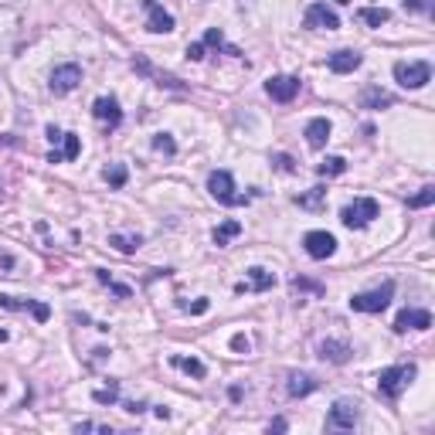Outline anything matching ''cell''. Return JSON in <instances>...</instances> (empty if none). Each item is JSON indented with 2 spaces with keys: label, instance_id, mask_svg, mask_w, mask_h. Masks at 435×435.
Instances as JSON below:
<instances>
[{
  "label": "cell",
  "instance_id": "obj_22",
  "mask_svg": "<svg viewBox=\"0 0 435 435\" xmlns=\"http://www.w3.org/2000/svg\"><path fill=\"white\" fill-rule=\"evenodd\" d=\"M275 286V275L269 272V269H262V265H252L249 269V286L245 289H256V293H269Z\"/></svg>",
  "mask_w": 435,
  "mask_h": 435
},
{
  "label": "cell",
  "instance_id": "obj_41",
  "mask_svg": "<svg viewBox=\"0 0 435 435\" xmlns=\"http://www.w3.org/2000/svg\"><path fill=\"white\" fill-rule=\"evenodd\" d=\"M45 133H48V140H51V143H62V136H65V133H62L58 126H48Z\"/></svg>",
  "mask_w": 435,
  "mask_h": 435
},
{
  "label": "cell",
  "instance_id": "obj_19",
  "mask_svg": "<svg viewBox=\"0 0 435 435\" xmlns=\"http://www.w3.org/2000/svg\"><path fill=\"white\" fill-rule=\"evenodd\" d=\"M357 102H360V109H381V105H395V95L384 92L381 86H367L357 95Z\"/></svg>",
  "mask_w": 435,
  "mask_h": 435
},
{
  "label": "cell",
  "instance_id": "obj_23",
  "mask_svg": "<svg viewBox=\"0 0 435 435\" xmlns=\"http://www.w3.org/2000/svg\"><path fill=\"white\" fill-rule=\"evenodd\" d=\"M204 48H218V51H225V55H232V58H242V51H238L235 45H225L221 27H208V31H204Z\"/></svg>",
  "mask_w": 435,
  "mask_h": 435
},
{
  "label": "cell",
  "instance_id": "obj_33",
  "mask_svg": "<svg viewBox=\"0 0 435 435\" xmlns=\"http://www.w3.org/2000/svg\"><path fill=\"white\" fill-rule=\"evenodd\" d=\"M432 201H435V187H432V184H425L415 197H408V208H429Z\"/></svg>",
  "mask_w": 435,
  "mask_h": 435
},
{
  "label": "cell",
  "instance_id": "obj_49",
  "mask_svg": "<svg viewBox=\"0 0 435 435\" xmlns=\"http://www.w3.org/2000/svg\"><path fill=\"white\" fill-rule=\"evenodd\" d=\"M337 3H350V0H337Z\"/></svg>",
  "mask_w": 435,
  "mask_h": 435
},
{
  "label": "cell",
  "instance_id": "obj_39",
  "mask_svg": "<svg viewBox=\"0 0 435 435\" xmlns=\"http://www.w3.org/2000/svg\"><path fill=\"white\" fill-rule=\"evenodd\" d=\"M232 350H238V353H249V337H245V334H235V337H232Z\"/></svg>",
  "mask_w": 435,
  "mask_h": 435
},
{
  "label": "cell",
  "instance_id": "obj_5",
  "mask_svg": "<svg viewBox=\"0 0 435 435\" xmlns=\"http://www.w3.org/2000/svg\"><path fill=\"white\" fill-rule=\"evenodd\" d=\"M395 79H398L401 88H422L432 82V65L429 62H398Z\"/></svg>",
  "mask_w": 435,
  "mask_h": 435
},
{
  "label": "cell",
  "instance_id": "obj_26",
  "mask_svg": "<svg viewBox=\"0 0 435 435\" xmlns=\"http://www.w3.org/2000/svg\"><path fill=\"white\" fill-rule=\"evenodd\" d=\"M357 17H360L367 27H381V24H388V21H391V14H388L384 7H360V10H357Z\"/></svg>",
  "mask_w": 435,
  "mask_h": 435
},
{
  "label": "cell",
  "instance_id": "obj_44",
  "mask_svg": "<svg viewBox=\"0 0 435 435\" xmlns=\"http://www.w3.org/2000/svg\"><path fill=\"white\" fill-rule=\"evenodd\" d=\"M62 160H65V157H62L58 150H51V153H48V164H62Z\"/></svg>",
  "mask_w": 435,
  "mask_h": 435
},
{
  "label": "cell",
  "instance_id": "obj_43",
  "mask_svg": "<svg viewBox=\"0 0 435 435\" xmlns=\"http://www.w3.org/2000/svg\"><path fill=\"white\" fill-rule=\"evenodd\" d=\"M289 425H286V419H275V422H269V432H286Z\"/></svg>",
  "mask_w": 435,
  "mask_h": 435
},
{
  "label": "cell",
  "instance_id": "obj_38",
  "mask_svg": "<svg viewBox=\"0 0 435 435\" xmlns=\"http://www.w3.org/2000/svg\"><path fill=\"white\" fill-rule=\"evenodd\" d=\"M204 51H208V48H204V41L187 45V58H190V62H201V58H204Z\"/></svg>",
  "mask_w": 435,
  "mask_h": 435
},
{
  "label": "cell",
  "instance_id": "obj_46",
  "mask_svg": "<svg viewBox=\"0 0 435 435\" xmlns=\"http://www.w3.org/2000/svg\"><path fill=\"white\" fill-rule=\"evenodd\" d=\"M92 429H95L92 422H79V425H75V432H92Z\"/></svg>",
  "mask_w": 435,
  "mask_h": 435
},
{
  "label": "cell",
  "instance_id": "obj_8",
  "mask_svg": "<svg viewBox=\"0 0 435 435\" xmlns=\"http://www.w3.org/2000/svg\"><path fill=\"white\" fill-rule=\"evenodd\" d=\"M303 249L310 259H330L337 252V238L330 232H306L303 235Z\"/></svg>",
  "mask_w": 435,
  "mask_h": 435
},
{
  "label": "cell",
  "instance_id": "obj_12",
  "mask_svg": "<svg viewBox=\"0 0 435 435\" xmlns=\"http://www.w3.org/2000/svg\"><path fill=\"white\" fill-rule=\"evenodd\" d=\"M143 7H147V31L150 34H171L174 31V17L160 7V0H143Z\"/></svg>",
  "mask_w": 435,
  "mask_h": 435
},
{
  "label": "cell",
  "instance_id": "obj_2",
  "mask_svg": "<svg viewBox=\"0 0 435 435\" xmlns=\"http://www.w3.org/2000/svg\"><path fill=\"white\" fill-rule=\"evenodd\" d=\"M208 194L218 201V204H225V208H242V204H249V194H235V180L228 171H211L208 174Z\"/></svg>",
  "mask_w": 435,
  "mask_h": 435
},
{
  "label": "cell",
  "instance_id": "obj_6",
  "mask_svg": "<svg viewBox=\"0 0 435 435\" xmlns=\"http://www.w3.org/2000/svg\"><path fill=\"white\" fill-rule=\"evenodd\" d=\"M353 425H357V405L347 401V398L334 401V408H330V415H327V429H330V432H350Z\"/></svg>",
  "mask_w": 435,
  "mask_h": 435
},
{
  "label": "cell",
  "instance_id": "obj_15",
  "mask_svg": "<svg viewBox=\"0 0 435 435\" xmlns=\"http://www.w3.org/2000/svg\"><path fill=\"white\" fill-rule=\"evenodd\" d=\"M360 62H364V55H360V51H353V48H340V51H334V55L327 58V69H330V72H337V75H350V72H357V69H360Z\"/></svg>",
  "mask_w": 435,
  "mask_h": 435
},
{
  "label": "cell",
  "instance_id": "obj_3",
  "mask_svg": "<svg viewBox=\"0 0 435 435\" xmlns=\"http://www.w3.org/2000/svg\"><path fill=\"white\" fill-rule=\"evenodd\" d=\"M391 296H395V282L388 279L384 286H377V289H371V293L350 296V310H353V313H384L388 303H391Z\"/></svg>",
  "mask_w": 435,
  "mask_h": 435
},
{
  "label": "cell",
  "instance_id": "obj_45",
  "mask_svg": "<svg viewBox=\"0 0 435 435\" xmlns=\"http://www.w3.org/2000/svg\"><path fill=\"white\" fill-rule=\"evenodd\" d=\"M153 412H157V419H171V408H164V405H157Z\"/></svg>",
  "mask_w": 435,
  "mask_h": 435
},
{
  "label": "cell",
  "instance_id": "obj_9",
  "mask_svg": "<svg viewBox=\"0 0 435 435\" xmlns=\"http://www.w3.org/2000/svg\"><path fill=\"white\" fill-rule=\"evenodd\" d=\"M79 82H82V69H79L75 62H69V65H58V69L51 72V82H48V86H51L55 95H69Z\"/></svg>",
  "mask_w": 435,
  "mask_h": 435
},
{
  "label": "cell",
  "instance_id": "obj_29",
  "mask_svg": "<svg viewBox=\"0 0 435 435\" xmlns=\"http://www.w3.org/2000/svg\"><path fill=\"white\" fill-rule=\"evenodd\" d=\"M293 293H299V296H303V293H313V296H323V293H327V286H323V282H316V279H306V275H296V279H293Z\"/></svg>",
  "mask_w": 435,
  "mask_h": 435
},
{
  "label": "cell",
  "instance_id": "obj_4",
  "mask_svg": "<svg viewBox=\"0 0 435 435\" xmlns=\"http://www.w3.org/2000/svg\"><path fill=\"white\" fill-rule=\"evenodd\" d=\"M374 218H377V201H374V197H357L353 204H347V208L340 211V221H344L347 228H353V232L367 228Z\"/></svg>",
  "mask_w": 435,
  "mask_h": 435
},
{
  "label": "cell",
  "instance_id": "obj_48",
  "mask_svg": "<svg viewBox=\"0 0 435 435\" xmlns=\"http://www.w3.org/2000/svg\"><path fill=\"white\" fill-rule=\"evenodd\" d=\"M0 197H3V184H0Z\"/></svg>",
  "mask_w": 435,
  "mask_h": 435
},
{
  "label": "cell",
  "instance_id": "obj_20",
  "mask_svg": "<svg viewBox=\"0 0 435 435\" xmlns=\"http://www.w3.org/2000/svg\"><path fill=\"white\" fill-rule=\"evenodd\" d=\"M133 69H136L140 75H150V79H157V86H167V88H184V86H180V82H177V79H174V75H164V72H157V69H153V65H150V62H147L143 55H136V58H133Z\"/></svg>",
  "mask_w": 435,
  "mask_h": 435
},
{
  "label": "cell",
  "instance_id": "obj_35",
  "mask_svg": "<svg viewBox=\"0 0 435 435\" xmlns=\"http://www.w3.org/2000/svg\"><path fill=\"white\" fill-rule=\"evenodd\" d=\"M153 150H160V153H167V157H174V153H177V143H174V136H171V133H157V136H153Z\"/></svg>",
  "mask_w": 435,
  "mask_h": 435
},
{
  "label": "cell",
  "instance_id": "obj_21",
  "mask_svg": "<svg viewBox=\"0 0 435 435\" xmlns=\"http://www.w3.org/2000/svg\"><path fill=\"white\" fill-rule=\"evenodd\" d=\"M242 235V221H235V218H228V221H221L214 232H211V238H214V245L218 249H225L232 238H238Z\"/></svg>",
  "mask_w": 435,
  "mask_h": 435
},
{
  "label": "cell",
  "instance_id": "obj_11",
  "mask_svg": "<svg viewBox=\"0 0 435 435\" xmlns=\"http://www.w3.org/2000/svg\"><path fill=\"white\" fill-rule=\"evenodd\" d=\"M92 116H95L99 123H105L109 129H116V126L123 123V109H119V102H116L112 95H99V99L92 102Z\"/></svg>",
  "mask_w": 435,
  "mask_h": 435
},
{
  "label": "cell",
  "instance_id": "obj_14",
  "mask_svg": "<svg viewBox=\"0 0 435 435\" xmlns=\"http://www.w3.org/2000/svg\"><path fill=\"white\" fill-rule=\"evenodd\" d=\"M0 306H3V310H27V313H34L38 323H48V316H51L48 303H38V299H17V296H7V293H0Z\"/></svg>",
  "mask_w": 435,
  "mask_h": 435
},
{
  "label": "cell",
  "instance_id": "obj_25",
  "mask_svg": "<svg viewBox=\"0 0 435 435\" xmlns=\"http://www.w3.org/2000/svg\"><path fill=\"white\" fill-rule=\"evenodd\" d=\"M109 245L123 256H133L140 245H143V235H109Z\"/></svg>",
  "mask_w": 435,
  "mask_h": 435
},
{
  "label": "cell",
  "instance_id": "obj_18",
  "mask_svg": "<svg viewBox=\"0 0 435 435\" xmlns=\"http://www.w3.org/2000/svg\"><path fill=\"white\" fill-rule=\"evenodd\" d=\"M316 353H320L323 360H330V364H347L350 357H353L350 344H344V340H320Z\"/></svg>",
  "mask_w": 435,
  "mask_h": 435
},
{
  "label": "cell",
  "instance_id": "obj_42",
  "mask_svg": "<svg viewBox=\"0 0 435 435\" xmlns=\"http://www.w3.org/2000/svg\"><path fill=\"white\" fill-rule=\"evenodd\" d=\"M126 412L129 415H140V412H147V405L143 401H126Z\"/></svg>",
  "mask_w": 435,
  "mask_h": 435
},
{
  "label": "cell",
  "instance_id": "obj_7",
  "mask_svg": "<svg viewBox=\"0 0 435 435\" xmlns=\"http://www.w3.org/2000/svg\"><path fill=\"white\" fill-rule=\"evenodd\" d=\"M303 27H327V31H337L340 27V17H337V10H330L323 0H316V3H310L306 7V14H303Z\"/></svg>",
  "mask_w": 435,
  "mask_h": 435
},
{
  "label": "cell",
  "instance_id": "obj_32",
  "mask_svg": "<svg viewBox=\"0 0 435 435\" xmlns=\"http://www.w3.org/2000/svg\"><path fill=\"white\" fill-rule=\"evenodd\" d=\"M92 401H95V405H116V401H119V384L112 381L109 388H99V391H92Z\"/></svg>",
  "mask_w": 435,
  "mask_h": 435
},
{
  "label": "cell",
  "instance_id": "obj_40",
  "mask_svg": "<svg viewBox=\"0 0 435 435\" xmlns=\"http://www.w3.org/2000/svg\"><path fill=\"white\" fill-rule=\"evenodd\" d=\"M187 313H208V299H197V303H180Z\"/></svg>",
  "mask_w": 435,
  "mask_h": 435
},
{
  "label": "cell",
  "instance_id": "obj_17",
  "mask_svg": "<svg viewBox=\"0 0 435 435\" xmlns=\"http://www.w3.org/2000/svg\"><path fill=\"white\" fill-rule=\"evenodd\" d=\"M316 388H320V381H316L313 374L293 371V374H289V384H286V395H289V398H306V395H313Z\"/></svg>",
  "mask_w": 435,
  "mask_h": 435
},
{
  "label": "cell",
  "instance_id": "obj_34",
  "mask_svg": "<svg viewBox=\"0 0 435 435\" xmlns=\"http://www.w3.org/2000/svg\"><path fill=\"white\" fill-rule=\"evenodd\" d=\"M62 143H65L62 157H65V160H75V157H79V150H82V140H79L75 133H65V136H62Z\"/></svg>",
  "mask_w": 435,
  "mask_h": 435
},
{
  "label": "cell",
  "instance_id": "obj_24",
  "mask_svg": "<svg viewBox=\"0 0 435 435\" xmlns=\"http://www.w3.org/2000/svg\"><path fill=\"white\" fill-rule=\"evenodd\" d=\"M296 204H299V208H306V211H320V208L327 204V187H310L306 194H299V197H296Z\"/></svg>",
  "mask_w": 435,
  "mask_h": 435
},
{
  "label": "cell",
  "instance_id": "obj_16",
  "mask_svg": "<svg viewBox=\"0 0 435 435\" xmlns=\"http://www.w3.org/2000/svg\"><path fill=\"white\" fill-rule=\"evenodd\" d=\"M330 119L327 116H316V119H310L306 123V143H310V150H323L327 147V140H330Z\"/></svg>",
  "mask_w": 435,
  "mask_h": 435
},
{
  "label": "cell",
  "instance_id": "obj_28",
  "mask_svg": "<svg viewBox=\"0 0 435 435\" xmlns=\"http://www.w3.org/2000/svg\"><path fill=\"white\" fill-rule=\"evenodd\" d=\"M95 279H99L102 286H109V293H116L119 299H129V296H133V289H129V286H123V282H116L105 269H95Z\"/></svg>",
  "mask_w": 435,
  "mask_h": 435
},
{
  "label": "cell",
  "instance_id": "obj_36",
  "mask_svg": "<svg viewBox=\"0 0 435 435\" xmlns=\"http://www.w3.org/2000/svg\"><path fill=\"white\" fill-rule=\"evenodd\" d=\"M272 164H275L279 171H286V174H296V160H293L289 153H272Z\"/></svg>",
  "mask_w": 435,
  "mask_h": 435
},
{
  "label": "cell",
  "instance_id": "obj_27",
  "mask_svg": "<svg viewBox=\"0 0 435 435\" xmlns=\"http://www.w3.org/2000/svg\"><path fill=\"white\" fill-rule=\"evenodd\" d=\"M171 364L180 367L184 374H190V377H204V374H208V367H204L197 357H171Z\"/></svg>",
  "mask_w": 435,
  "mask_h": 435
},
{
  "label": "cell",
  "instance_id": "obj_30",
  "mask_svg": "<svg viewBox=\"0 0 435 435\" xmlns=\"http://www.w3.org/2000/svg\"><path fill=\"white\" fill-rule=\"evenodd\" d=\"M347 171V160L344 157H327L323 164H316V174L320 177H337V174H344Z\"/></svg>",
  "mask_w": 435,
  "mask_h": 435
},
{
  "label": "cell",
  "instance_id": "obj_31",
  "mask_svg": "<svg viewBox=\"0 0 435 435\" xmlns=\"http://www.w3.org/2000/svg\"><path fill=\"white\" fill-rule=\"evenodd\" d=\"M102 177H105V184H109V187H126V180H129V171H126L123 164H109Z\"/></svg>",
  "mask_w": 435,
  "mask_h": 435
},
{
  "label": "cell",
  "instance_id": "obj_13",
  "mask_svg": "<svg viewBox=\"0 0 435 435\" xmlns=\"http://www.w3.org/2000/svg\"><path fill=\"white\" fill-rule=\"evenodd\" d=\"M432 327V313L429 310H401L395 320V334H408V330H429Z\"/></svg>",
  "mask_w": 435,
  "mask_h": 435
},
{
  "label": "cell",
  "instance_id": "obj_10",
  "mask_svg": "<svg viewBox=\"0 0 435 435\" xmlns=\"http://www.w3.org/2000/svg\"><path fill=\"white\" fill-rule=\"evenodd\" d=\"M299 75H272L269 82H265V92L275 99V102H293L296 95H299Z\"/></svg>",
  "mask_w": 435,
  "mask_h": 435
},
{
  "label": "cell",
  "instance_id": "obj_37",
  "mask_svg": "<svg viewBox=\"0 0 435 435\" xmlns=\"http://www.w3.org/2000/svg\"><path fill=\"white\" fill-rule=\"evenodd\" d=\"M405 10H419V14H432L435 10V0H401Z\"/></svg>",
  "mask_w": 435,
  "mask_h": 435
},
{
  "label": "cell",
  "instance_id": "obj_1",
  "mask_svg": "<svg viewBox=\"0 0 435 435\" xmlns=\"http://www.w3.org/2000/svg\"><path fill=\"white\" fill-rule=\"evenodd\" d=\"M415 374H419L415 364H395V367H384V371L377 374V391H381V398L398 401L401 391L415 381Z\"/></svg>",
  "mask_w": 435,
  "mask_h": 435
},
{
  "label": "cell",
  "instance_id": "obj_47",
  "mask_svg": "<svg viewBox=\"0 0 435 435\" xmlns=\"http://www.w3.org/2000/svg\"><path fill=\"white\" fill-rule=\"evenodd\" d=\"M7 337H10V334H7V330H3V327H0V344H3V340H7Z\"/></svg>",
  "mask_w": 435,
  "mask_h": 435
}]
</instances>
